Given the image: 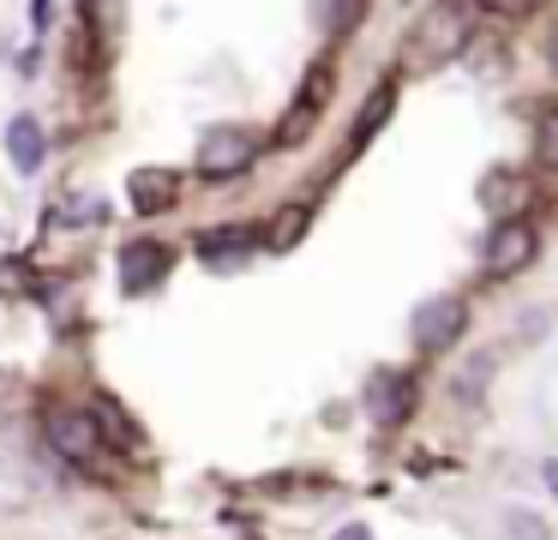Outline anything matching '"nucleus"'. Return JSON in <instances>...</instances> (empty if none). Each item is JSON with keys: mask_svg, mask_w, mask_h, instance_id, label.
<instances>
[{"mask_svg": "<svg viewBox=\"0 0 558 540\" xmlns=\"http://www.w3.org/2000/svg\"><path fill=\"white\" fill-rule=\"evenodd\" d=\"M469 36H474V7L469 0H433L409 31V60H421V67L457 60L462 48H469Z\"/></svg>", "mask_w": 558, "mask_h": 540, "instance_id": "f257e3e1", "label": "nucleus"}, {"mask_svg": "<svg viewBox=\"0 0 558 540\" xmlns=\"http://www.w3.org/2000/svg\"><path fill=\"white\" fill-rule=\"evenodd\" d=\"M43 432H49V444H54L61 463H73V468H97L102 463V427H97V415H85V408H49Z\"/></svg>", "mask_w": 558, "mask_h": 540, "instance_id": "f03ea898", "label": "nucleus"}, {"mask_svg": "<svg viewBox=\"0 0 558 540\" xmlns=\"http://www.w3.org/2000/svg\"><path fill=\"white\" fill-rule=\"evenodd\" d=\"M258 156V139L246 127H234V120H222V127H205V139H198V175L205 180H234L246 175Z\"/></svg>", "mask_w": 558, "mask_h": 540, "instance_id": "7ed1b4c3", "label": "nucleus"}, {"mask_svg": "<svg viewBox=\"0 0 558 540\" xmlns=\"http://www.w3.org/2000/svg\"><path fill=\"white\" fill-rule=\"evenodd\" d=\"M462 331H469V307H462L457 295L421 300V307H414V319H409L414 348H426V355H445V348H457Z\"/></svg>", "mask_w": 558, "mask_h": 540, "instance_id": "20e7f679", "label": "nucleus"}, {"mask_svg": "<svg viewBox=\"0 0 558 540\" xmlns=\"http://www.w3.org/2000/svg\"><path fill=\"white\" fill-rule=\"evenodd\" d=\"M541 252V235H534V223H522V216H510V223L493 228V240H486V271L493 276H517L522 264Z\"/></svg>", "mask_w": 558, "mask_h": 540, "instance_id": "39448f33", "label": "nucleus"}, {"mask_svg": "<svg viewBox=\"0 0 558 540\" xmlns=\"http://www.w3.org/2000/svg\"><path fill=\"white\" fill-rule=\"evenodd\" d=\"M169 264H174V247H162V240H126L121 247V288L126 295H150L169 276Z\"/></svg>", "mask_w": 558, "mask_h": 540, "instance_id": "423d86ee", "label": "nucleus"}, {"mask_svg": "<svg viewBox=\"0 0 558 540\" xmlns=\"http://www.w3.org/2000/svg\"><path fill=\"white\" fill-rule=\"evenodd\" d=\"M126 199H133L138 216H162V211H174V204H181V180H174V168H133Z\"/></svg>", "mask_w": 558, "mask_h": 540, "instance_id": "0eeeda50", "label": "nucleus"}, {"mask_svg": "<svg viewBox=\"0 0 558 540\" xmlns=\"http://www.w3.org/2000/svg\"><path fill=\"white\" fill-rule=\"evenodd\" d=\"M325 103H330V67L318 60V67H313V79H306V91L294 96V115L282 120V132H277V139H282V144L306 139V132H313V120H318V108H325Z\"/></svg>", "mask_w": 558, "mask_h": 540, "instance_id": "6e6552de", "label": "nucleus"}, {"mask_svg": "<svg viewBox=\"0 0 558 540\" xmlns=\"http://www.w3.org/2000/svg\"><path fill=\"white\" fill-rule=\"evenodd\" d=\"M409 391H414L409 372H378L373 391H366V415H373V427H397V420L409 415Z\"/></svg>", "mask_w": 558, "mask_h": 540, "instance_id": "1a4fd4ad", "label": "nucleus"}, {"mask_svg": "<svg viewBox=\"0 0 558 540\" xmlns=\"http://www.w3.org/2000/svg\"><path fill=\"white\" fill-rule=\"evenodd\" d=\"M7 156H13L19 175H37V168H43L49 139H43V120L37 115H13V120H7Z\"/></svg>", "mask_w": 558, "mask_h": 540, "instance_id": "9d476101", "label": "nucleus"}, {"mask_svg": "<svg viewBox=\"0 0 558 540\" xmlns=\"http://www.w3.org/2000/svg\"><path fill=\"white\" fill-rule=\"evenodd\" d=\"M258 240L265 235H258L253 223H222V228H205V235H198V259L229 264V259H241V252H253Z\"/></svg>", "mask_w": 558, "mask_h": 540, "instance_id": "9b49d317", "label": "nucleus"}, {"mask_svg": "<svg viewBox=\"0 0 558 540\" xmlns=\"http://www.w3.org/2000/svg\"><path fill=\"white\" fill-rule=\"evenodd\" d=\"M390 103H397V91L390 84H378L373 96H366V108H361V120H354V144H366L378 127H385V115H390Z\"/></svg>", "mask_w": 558, "mask_h": 540, "instance_id": "f8f14e48", "label": "nucleus"}, {"mask_svg": "<svg viewBox=\"0 0 558 540\" xmlns=\"http://www.w3.org/2000/svg\"><path fill=\"white\" fill-rule=\"evenodd\" d=\"M534 156H541L546 168H558V108H546L541 127H534Z\"/></svg>", "mask_w": 558, "mask_h": 540, "instance_id": "ddd939ff", "label": "nucleus"}, {"mask_svg": "<svg viewBox=\"0 0 558 540\" xmlns=\"http://www.w3.org/2000/svg\"><path fill=\"white\" fill-rule=\"evenodd\" d=\"M294 235H306V211H301V204H289V211H282V223H277V235H270V247L282 252Z\"/></svg>", "mask_w": 558, "mask_h": 540, "instance_id": "4468645a", "label": "nucleus"}, {"mask_svg": "<svg viewBox=\"0 0 558 540\" xmlns=\"http://www.w3.org/2000/svg\"><path fill=\"white\" fill-rule=\"evenodd\" d=\"M505 528H510L517 540H553V535H546V523H534L529 511H510V516H505Z\"/></svg>", "mask_w": 558, "mask_h": 540, "instance_id": "2eb2a0df", "label": "nucleus"}, {"mask_svg": "<svg viewBox=\"0 0 558 540\" xmlns=\"http://www.w3.org/2000/svg\"><path fill=\"white\" fill-rule=\"evenodd\" d=\"M486 12H498V19H529L534 7H541V0H481Z\"/></svg>", "mask_w": 558, "mask_h": 540, "instance_id": "dca6fc26", "label": "nucleus"}, {"mask_svg": "<svg viewBox=\"0 0 558 540\" xmlns=\"http://www.w3.org/2000/svg\"><path fill=\"white\" fill-rule=\"evenodd\" d=\"M546 67H553V79H558V24H553V36H546Z\"/></svg>", "mask_w": 558, "mask_h": 540, "instance_id": "f3484780", "label": "nucleus"}, {"mask_svg": "<svg viewBox=\"0 0 558 540\" xmlns=\"http://www.w3.org/2000/svg\"><path fill=\"white\" fill-rule=\"evenodd\" d=\"M330 540H373V535H366L361 523H349V528H337V535H330Z\"/></svg>", "mask_w": 558, "mask_h": 540, "instance_id": "a211bd4d", "label": "nucleus"}, {"mask_svg": "<svg viewBox=\"0 0 558 540\" xmlns=\"http://www.w3.org/2000/svg\"><path fill=\"white\" fill-rule=\"evenodd\" d=\"M541 480H546V492L558 499V463H541Z\"/></svg>", "mask_w": 558, "mask_h": 540, "instance_id": "6ab92c4d", "label": "nucleus"}]
</instances>
